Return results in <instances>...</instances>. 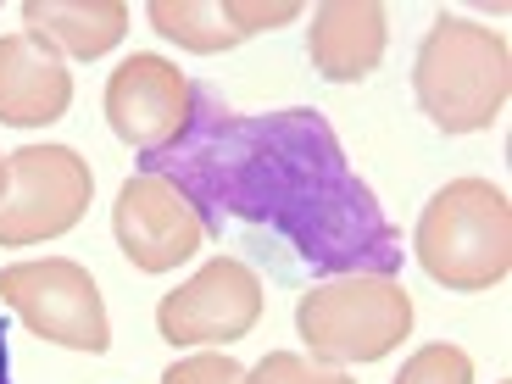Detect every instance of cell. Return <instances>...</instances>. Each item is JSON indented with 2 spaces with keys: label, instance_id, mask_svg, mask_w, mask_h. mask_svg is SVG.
<instances>
[{
  "label": "cell",
  "instance_id": "6da1fadb",
  "mask_svg": "<svg viewBox=\"0 0 512 384\" xmlns=\"http://www.w3.org/2000/svg\"><path fill=\"white\" fill-rule=\"evenodd\" d=\"M140 173L195 206L206 240L240 234L273 256V279L401 273V234L346 162L318 106L240 112L212 84H190V117L167 145L140 151Z\"/></svg>",
  "mask_w": 512,
  "mask_h": 384
},
{
  "label": "cell",
  "instance_id": "7a4b0ae2",
  "mask_svg": "<svg viewBox=\"0 0 512 384\" xmlns=\"http://www.w3.org/2000/svg\"><path fill=\"white\" fill-rule=\"evenodd\" d=\"M412 95L440 134H479L507 112L512 51L507 34L440 12L412 62Z\"/></svg>",
  "mask_w": 512,
  "mask_h": 384
},
{
  "label": "cell",
  "instance_id": "3957f363",
  "mask_svg": "<svg viewBox=\"0 0 512 384\" xmlns=\"http://www.w3.org/2000/svg\"><path fill=\"white\" fill-rule=\"evenodd\" d=\"M412 256L446 290H490L512 268V206L490 179H451L429 195L412 234Z\"/></svg>",
  "mask_w": 512,
  "mask_h": 384
},
{
  "label": "cell",
  "instance_id": "277c9868",
  "mask_svg": "<svg viewBox=\"0 0 512 384\" xmlns=\"http://www.w3.org/2000/svg\"><path fill=\"white\" fill-rule=\"evenodd\" d=\"M295 329L318 362H379L412 334V295L390 273L318 279L295 301Z\"/></svg>",
  "mask_w": 512,
  "mask_h": 384
},
{
  "label": "cell",
  "instance_id": "5b68a950",
  "mask_svg": "<svg viewBox=\"0 0 512 384\" xmlns=\"http://www.w3.org/2000/svg\"><path fill=\"white\" fill-rule=\"evenodd\" d=\"M0 301L51 346L90 351V357H101L112 346V318H106L101 284L73 256H45V262L0 268Z\"/></svg>",
  "mask_w": 512,
  "mask_h": 384
},
{
  "label": "cell",
  "instance_id": "8992f818",
  "mask_svg": "<svg viewBox=\"0 0 512 384\" xmlns=\"http://www.w3.org/2000/svg\"><path fill=\"white\" fill-rule=\"evenodd\" d=\"M95 173L73 145H23L12 151V190L0 201V251L56 240L90 212Z\"/></svg>",
  "mask_w": 512,
  "mask_h": 384
},
{
  "label": "cell",
  "instance_id": "52a82bcc",
  "mask_svg": "<svg viewBox=\"0 0 512 384\" xmlns=\"http://www.w3.org/2000/svg\"><path fill=\"white\" fill-rule=\"evenodd\" d=\"M262 318V279L245 256H212L195 279L156 301V334L167 346H229Z\"/></svg>",
  "mask_w": 512,
  "mask_h": 384
},
{
  "label": "cell",
  "instance_id": "ba28073f",
  "mask_svg": "<svg viewBox=\"0 0 512 384\" xmlns=\"http://www.w3.org/2000/svg\"><path fill=\"white\" fill-rule=\"evenodd\" d=\"M112 234H117V251H123L140 273H173L179 262H190L206 240L195 206L167 179H151V173H140V179H128L123 190H117Z\"/></svg>",
  "mask_w": 512,
  "mask_h": 384
},
{
  "label": "cell",
  "instance_id": "9c48e42d",
  "mask_svg": "<svg viewBox=\"0 0 512 384\" xmlns=\"http://www.w3.org/2000/svg\"><path fill=\"white\" fill-rule=\"evenodd\" d=\"M184 117H190V78L179 73V62H167L156 51H134L106 78V123L134 151L167 145L184 128Z\"/></svg>",
  "mask_w": 512,
  "mask_h": 384
},
{
  "label": "cell",
  "instance_id": "30bf717a",
  "mask_svg": "<svg viewBox=\"0 0 512 384\" xmlns=\"http://www.w3.org/2000/svg\"><path fill=\"white\" fill-rule=\"evenodd\" d=\"M151 28L173 45L195 56H218V51H234L240 39L262 34V28H284L301 17L295 0H273V6H251V0H151Z\"/></svg>",
  "mask_w": 512,
  "mask_h": 384
},
{
  "label": "cell",
  "instance_id": "8fae6325",
  "mask_svg": "<svg viewBox=\"0 0 512 384\" xmlns=\"http://www.w3.org/2000/svg\"><path fill=\"white\" fill-rule=\"evenodd\" d=\"M67 106H73V73L62 56L34 34L0 39V123L39 128L67 117Z\"/></svg>",
  "mask_w": 512,
  "mask_h": 384
},
{
  "label": "cell",
  "instance_id": "7c38bea8",
  "mask_svg": "<svg viewBox=\"0 0 512 384\" xmlns=\"http://www.w3.org/2000/svg\"><path fill=\"white\" fill-rule=\"evenodd\" d=\"M384 6L373 0H329L312 12L307 28V56L312 73H323L329 84H362L373 67L384 62Z\"/></svg>",
  "mask_w": 512,
  "mask_h": 384
},
{
  "label": "cell",
  "instance_id": "4fadbf2b",
  "mask_svg": "<svg viewBox=\"0 0 512 384\" xmlns=\"http://www.w3.org/2000/svg\"><path fill=\"white\" fill-rule=\"evenodd\" d=\"M23 28L56 56H106L128 34L123 0H28Z\"/></svg>",
  "mask_w": 512,
  "mask_h": 384
},
{
  "label": "cell",
  "instance_id": "5bb4252c",
  "mask_svg": "<svg viewBox=\"0 0 512 384\" xmlns=\"http://www.w3.org/2000/svg\"><path fill=\"white\" fill-rule=\"evenodd\" d=\"M396 384H474V357L462 346H423L407 357V368L396 373Z\"/></svg>",
  "mask_w": 512,
  "mask_h": 384
},
{
  "label": "cell",
  "instance_id": "9a60e30c",
  "mask_svg": "<svg viewBox=\"0 0 512 384\" xmlns=\"http://www.w3.org/2000/svg\"><path fill=\"white\" fill-rule=\"evenodd\" d=\"M245 384H351L334 362H318V357H301V351H268L245 373Z\"/></svg>",
  "mask_w": 512,
  "mask_h": 384
},
{
  "label": "cell",
  "instance_id": "2e32d148",
  "mask_svg": "<svg viewBox=\"0 0 512 384\" xmlns=\"http://www.w3.org/2000/svg\"><path fill=\"white\" fill-rule=\"evenodd\" d=\"M162 384H245V368L229 351H195V357L173 362L162 373Z\"/></svg>",
  "mask_w": 512,
  "mask_h": 384
},
{
  "label": "cell",
  "instance_id": "e0dca14e",
  "mask_svg": "<svg viewBox=\"0 0 512 384\" xmlns=\"http://www.w3.org/2000/svg\"><path fill=\"white\" fill-rule=\"evenodd\" d=\"M0 384H12V362H6V318H0Z\"/></svg>",
  "mask_w": 512,
  "mask_h": 384
},
{
  "label": "cell",
  "instance_id": "ac0fdd59",
  "mask_svg": "<svg viewBox=\"0 0 512 384\" xmlns=\"http://www.w3.org/2000/svg\"><path fill=\"white\" fill-rule=\"evenodd\" d=\"M6 190H12V156H0V201H6Z\"/></svg>",
  "mask_w": 512,
  "mask_h": 384
}]
</instances>
